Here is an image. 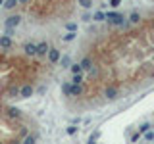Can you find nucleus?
<instances>
[{"instance_id":"nucleus-9","label":"nucleus","mask_w":154,"mask_h":144,"mask_svg":"<svg viewBox=\"0 0 154 144\" xmlns=\"http://www.w3.org/2000/svg\"><path fill=\"white\" fill-rule=\"evenodd\" d=\"M12 46H14V42L10 40V37H8V35L0 37V48H12Z\"/></svg>"},{"instance_id":"nucleus-16","label":"nucleus","mask_w":154,"mask_h":144,"mask_svg":"<svg viewBox=\"0 0 154 144\" xmlns=\"http://www.w3.org/2000/svg\"><path fill=\"white\" fill-rule=\"evenodd\" d=\"M62 90H64V94H66V96H69V85H67V83L62 85Z\"/></svg>"},{"instance_id":"nucleus-14","label":"nucleus","mask_w":154,"mask_h":144,"mask_svg":"<svg viewBox=\"0 0 154 144\" xmlns=\"http://www.w3.org/2000/svg\"><path fill=\"white\" fill-rule=\"evenodd\" d=\"M129 19H131V23H139V19H141V16H139V14L135 12V14H131V17H129Z\"/></svg>"},{"instance_id":"nucleus-2","label":"nucleus","mask_w":154,"mask_h":144,"mask_svg":"<svg viewBox=\"0 0 154 144\" xmlns=\"http://www.w3.org/2000/svg\"><path fill=\"white\" fill-rule=\"evenodd\" d=\"M83 92H85V88L81 83H73V86L69 85V96H81Z\"/></svg>"},{"instance_id":"nucleus-15","label":"nucleus","mask_w":154,"mask_h":144,"mask_svg":"<svg viewBox=\"0 0 154 144\" xmlns=\"http://www.w3.org/2000/svg\"><path fill=\"white\" fill-rule=\"evenodd\" d=\"M102 19H104V14L102 12H96L94 14V21H102Z\"/></svg>"},{"instance_id":"nucleus-12","label":"nucleus","mask_w":154,"mask_h":144,"mask_svg":"<svg viewBox=\"0 0 154 144\" xmlns=\"http://www.w3.org/2000/svg\"><path fill=\"white\" fill-rule=\"evenodd\" d=\"M71 73H83V67H81L79 64H73L71 65Z\"/></svg>"},{"instance_id":"nucleus-21","label":"nucleus","mask_w":154,"mask_h":144,"mask_svg":"<svg viewBox=\"0 0 154 144\" xmlns=\"http://www.w3.org/2000/svg\"><path fill=\"white\" fill-rule=\"evenodd\" d=\"M154 138V133H146V140H152Z\"/></svg>"},{"instance_id":"nucleus-4","label":"nucleus","mask_w":154,"mask_h":144,"mask_svg":"<svg viewBox=\"0 0 154 144\" xmlns=\"http://www.w3.org/2000/svg\"><path fill=\"white\" fill-rule=\"evenodd\" d=\"M33 94V86L31 85H23L21 86V88H19V98H29V96H31Z\"/></svg>"},{"instance_id":"nucleus-3","label":"nucleus","mask_w":154,"mask_h":144,"mask_svg":"<svg viewBox=\"0 0 154 144\" xmlns=\"http://www.w3.org/2000/svg\"><path fill=\"white\" fill-rule=\"evenodd\" d=\"M48 62H50V64H56L58 60H60V50H58V48H48Z\"/></svg>"},{"instance_id":"nucleus-7","label":"nucleus","mask_w":154,"mask_h":144,"mask_svg":"<svg viewBox=\"0 0 154 144\" xmlns=\"http://www.w3.org/2000/svg\"><path fill=\"white\" fill-rule=\"evenodd\" d=\"M19 21H21V17H19V16H10L6 19V27H17Z\"/></svg>"},{"instance_id":"nucleus-18","label":"nucleus","mask_w":154,"mask_h":144,"mask_svg":"<svg viewBox=\"0 0 154 144\" xmlns=\"http://www.w3.org/2000/svg\"><path fill=\"white\" fill-rule=\"evenodd\" d=\"M148 127H150V125H148V123H144V125H143V127H141V129H139V133H144V131H148Z\"/></svg>"},{"instance_id":"nucleus-5","label":"nucleus","mask_w":154,"mask_h":144,"mask_svg":"<svg viewBox=\"0 0 154 144\" xmlns=\"http://www.w3.org/2000/svg\"><path fill=\"white\" fill-rule=\"evenodd\" d=\"M48 48H50V46H48L46 42H41V44H37V56H38V58H45L46 52H48Z\"/></svg>"},{"instance_id":"nucleus-10","label":"nucleus","mask_w":154,"mask_h":144,"mask_svg":"<svg viewBox=\"0 0 154 144\" xmlns=\"http://www.w3.org/2000/svg\"><path fill=\"white\" fill-rule=\"evenodd\" d=\"M79 65H81V67H83V69H89V67H91V65H93V58H91V56H87V58H85V60H83V62H81V64H79Z\"/></svg>"},{"instance_id":"nucleus-11","label":"nucleus","mask_w":154,"mask_h":144,"mask_svg":"<svg viewBox=\"0 0 154 144\" xmlns=\"http://www.w3.org/2000/svg\"><path fill=\"white\" fill-rule=\"evenodd\" d=\"M83 8H93V0H77Z\"/></svg>"},{"instance_id":"nucleus-17","label":"nucleus","mask_w":154,"mask_h":144,"mask_svg":"<svg viewBox=\"0 0 154 144\" xmlns=\"http://www.w3.org/2000/svg\"><path fill=\"white\" fill-rule=\"evenodd\" d=\"M71 38H75V33H67V35L64 37V40H71Z\"/></svg>"},{"instance_id":"nucleus-8","label":"nucleus","mask_w":154,"mask_h":144,"mask_svg":"<svg viewBox=\"0 0 154 144\" xmlns=\"http://www.w3.org/2000/svg\"><path fill=\"white\" fill-rule=\"evenodd\" d=\"M25 54L27 56H37V44L35 42H27L25 44Z\"/></svg>"},{"instance_id":"nucleus-13","label":"nucleus","mask_w":154,"mask_h":144,"mask_svg":"<svg viewBox=\"0 0 154 144\" xmlns=\"http://www.w3.org/2000/svg\"><path fill=\"white\" fill-rule=\"evenodd\" d=\"M4 6H6L8 10H14V8H16V6H17V0H8V2H6V4H4Z\"/></svg>"},{"instance_id":"nucleus-19","label":"nucleus","mask_w":154,"mask_h":144,"mask_svg":"<svg viewBox=\"0 0 154 144\" xmlns=\"http://www.w3.org/2000/svg\"><path fill=\"white\" fill-rule=\"evenodd\" d=\"M119 2H122V0H112V6H114V8H118V6H119Z\"/></svg>"},{"instance_id":"nucleus-6","label":"nucleus","mask_w":154,"mask_h":144,"mask_svg":"<svg viewBox=\"0 0 154 144\" xmlns=\"http://www.w3.org/2000/svg\"><path fill=\"white\" fill-rule=\"evenodd\" d=\"M6 117H10V119H19V117H21V112H19L17 108H8L6 110Z\"/></svg>"},{"instance_id":"nucleus-1","label":"nucleus","mask_w":154,"mask_h":144,"mask_svg":"<svg viewBox=\"0 0 154 144\" xmlns=\"http://www.w3.org/2000/svg\"><path fill=\"white\" fill-rule=\"evenodd\" d=\"M118 88H116L114 85H110V86H106V90H104V96H106V100H116L118 98Z\"/></svg>"},{"instance_id":"nucleus-22","label":"nucleus","mask_w":154,"mask_h":144,"mask_svg":"<svg viewBox=\"0 0 154 144\" xmlns=\"http://www.w3.org/2000/svg\"><path fill=\"white\" fill-rule=\"evenodd\" d=\"M27 2V0H17V4H25Z\"/></svg>"},{"instance_id":"nucleus-20","label":"nucleus","mask_w":154,"mask_h":144,"mask_svg":"<svg viewBox=\"0 0 154 144\" xmlns=\"http://www.w3.org/2000/svg\"><path fill=\"white\" fill-rule=\"evenodd\" d=\"M25 142H29V144H31V142H35V136H27V138H25Z\"/></svg>"}]
</instances>
